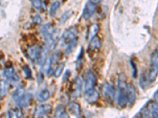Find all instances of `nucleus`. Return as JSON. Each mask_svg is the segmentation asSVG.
Wrapping results in <instances>:
<instances>
[{
    "label": "nucleus",
    "instance_id": "nucleus-1",
    "mask_svg": "<svg viewBox=\"0 0 158 118\" xmlns=\"http://www.w3.org/2000/svg\"><path fill=\"white\" fill-rule=\"evenodd\" d=\"M96 82H97V79H96V77L94 76V73L92 71L87 72V73L85 74V93L87 92V91L94 89L95 88Z\"/></svg>",
    "mask_w": 158,
    "mask_h": 118
},
{
    "label": "nucleus",
    "instance_id": "nucleus-2",
    "mask_svg": "<svg viewBox=\"0 0 158 118\" xmlns=\"http://www.w3.org/2000/svg\"><path fill=\"white\" fill-rule=\"evenodd\" d=\"M96 9H97V3L94 2V1H88L85 6L84 10H83L82 17L84 19L88 20L91 18L95 13Z\"/></svg>",
    "mask_w": 158,
    "mask_h": 118
},
{
    "label": "nucleus",
    "instance_id": "nucleus-3",
    "mask_svg": "<svg viewBox=\"0 0 158 118\" xmlns=\"http://www.w3.org/2000/svg\"><path fill=\"white\" fill-rule=\"evenodd\" d=\"M62 40H63V43L66 45L69 44V43H70L73 41L77 40V31L74 28L69 29L63 35Z\"/></svg>",
    "mask_w": 158,
    "mask_h": 118
},
{
    "label": "nucleus",
    "instance_id": "nucleus-4",
    "mask_svg": "<svg viewBox=\"0 0 158 118\" xmlns=\"http://www.w3.org/2000/svg\"><path fill=\"white\" fill-rule=\"evenodd\" d=\"M52 108L49 104H44V105H40L34 109V113L33 116L36 117H44L47 116L48 114L51 113Z\"/></svg>",
    "mask_w": 158,
    "mask_h": 118
},
{
    "label": "nucleus",
    "instance_id": "nucleus-5",
    "mask_svg": "<svg viewBox=\"0 0 158 118\" xmlns=\"http://www.w3.org/2000/svg\"><path fill=\"white\" fill-rule=\"evenodd\" d=\"M3 75L11 84H16L19 81V77L17 75L15 69L12 67L6 69L3 71Z\"/></svg>",
    "mask_w": 158,
    "mask_h": 118
},
{
    "label": "nucleus",
    "instance_id": "nucleus-6",
    "mask_svg": "<svg viewBox=\"0 0 158 118\" xmlns=\"http://www.w3.org/2000/svg\"><path fill=\"white\" fill-rule=\"evenodd\" d=\"M117 103L120 107H125L128 103L127 89H118L117 92Z\"/></svg>",
    "mask_w": 158,
    "mask_h": 118
},
{
    "label": "nucleus",
    "instance_id": "nucleus-7",
    "mask_svg": "<svg viewBox=\"0 0 158 118\" xmlns=\"http://www.w3.org/2000/svg\"><path fill=\"white\" fill-rule=\"evenodd\" d=\"M127 95L128 98V103L130 105H133L136 101V89L132 84H127Z\"/></svg>",
    "mask_w": 158,
    "mask_h": 118
},
{
    "label": "nucleus",
    "instance_id": "nucleus-8",
    "mask_svg": "<svg viewBox=\"0 0 158 118\" xmlns=\"http://www.w3.org/2000/svg\"><path fill=\"white\" fill-rule=\"evenodd\" d=\"M103 93L108 100H113L115 98V92L113 87L108 83H105L103 86Z\"/></svg>",
    "mask_w": 158,
    "mask_h": 118
},
{
    "label": "nucleus",
    "instance_id": "nucleus-9",
    "mask_svg": "<svg viewBox=\"0 0 158 118\" xmlns=\"http://www.w3.org/2000/svg\"><path fill=\"white\" fill-rule=\"evenodd\" d=\"M85 99L87 102L90 104H94L97 102L99 98V93L95 90V88L91 91H89L85 93Z\"/></svg>",
    "mask_w": 158,
    "mask_h": 118
},
{
    "label": "nucleus",
    "instance_id": "nucleus-10",
    "mask_svg": "<svg viewBox=\"0 0 158 118\" xmlns=\"http://www.w3.org/2000/svg\"><path fill=\"white\" fill-rule=\"evenodd\" d=\"M42 49L37 46V45H35L33 47H31L29 49V57L31 60L32 61H36L37 58L39 57L40 54V52H41Z\"/></svg>",
    "mask_w": 158,
    "mask_h": 118
},
{
    "label": "nucleus",
    "instance_id": "nucleus-11",
    "mask_svg": "<svg viewBox=\"0 0 158 118\" xmlns=\"http://www.w3.org/2000/svg\"><path fill=\"white\" fill-rule=\"evenodd\" d=\"M25 89L23 86H18L17 88V89L15 90V91L13 94V100L15 101V102L18 103L19 101L22 99L24 97V95H25Z\"/></svg>",
    "mask_w": 158,
    "mask_h": 118
},
{
    "label": "nucleus",
    "instance_id": "nucleus-12",
    "mask_svg": "<svg viewBox=\"0 0 158 118\" xmlns=\"http://www.w3.org/2000/svg\"><path fill=\"white\" fill-rule=\"evenodd\" d=\"M69 111L70 113H71L72 115H74L75 116H79L81 113V107H80V105L77 102H72L69 104V107H68Z\"/></svg>",
    "mask_w": 158,
    "mask_h": 118
},
{
    "label": "nucleus",
    "instance_id": "nucleus-13",
    "mask_svg": "<svg viewBox=\"0 0 158 118\" xmlns=\"http://www.w3.org/2000/svg\"><path fill=\"white\" fill-rule=\"evenodd\" d=\"M101 47V39L98 36H95L91 38L89 45V48L92 50H98Z\"/></svg>",
    "mask_w": 158,
    "mask_h": 118
},
{
    "label": "nucleus",
    "instance_id": "nucleus-14",
    "mask_svg": "<svg viewBox=\"0 0 158 118\" xmlns=\"http://www.w3.org/2000/svg\"><path fill=\"white\" fill-rule=\"evenodd\" d=\"M51 96L50 91L48 89H42L41 91H39V93L37 94V100L40 102H44L47 100H48L49 98Z\"/></svg>",
    "mask_w": 158,
    "mask_h": 118
},
{
    "label": "nucleus",
    "instance_id": "nucleus-15",
    "mask_svg": "<svg viewBox=\"0 0 158 118\" xmlns=\"http://www.w3.org/2000/svg\"><path fill=\"white\" fill-rule=\"evenodd\" d=\"M32 96L31 94H25L24 95L23 98L19 101L18 102V105H19L21 107H27V106H30L31 103H32Z\"/></svg>",
    "mask_w": 158,
    "mask_h": 118
},
{
    "label": "nucleus",
    "instance_id": "nucleus-16",
    "mask_svg": "<svg viewBox=\"0 0 158 118\" xmlns=\"http://www.w3.org/2000/svg\"><path fill=\"white\" fill-rule=\"evenodd\" d=\"M127 77L123 73H121L118 76V83H117V88L118 89H127Z\"/></svg>",
    "mask_w": 158,
    "mask_h": 118
},
{
    "label": "nucleus",
    "instance_id": "nucleus-17",
    "mask_svg": "<svg viewBox=\"0 0 158 118\" xmlns=\"http://www.w3.org/2000/svg\"><path fill=\"white\" fill-rule=\"evenodd\" d=\"M55 116H56V117H61V118L69 117L68 114H67L66 110H65V108L63 107L62 105H59V106H58L56 108Z\"/></svg>",
    "mask_w": 158,
    "mask_h": 118
},
{
    "label": "nucleus",
    "instance_id": "nucleus-18",
    "mask_svg": "<svg viewBox=\"0 0 158 118\" xmlns=\"http://www.w3.org/2000/svg\"><path fill=\"white\" fill-rule=\"evenodd\" d=\"M47 60V50L45 49H42L40 54L39 57L36 60V62L40 65H43Z\"/></svg>",
    "mask_w": 158,
    "mask_h": 118
},
{
    "label": "nucleus",
    "instance_id": "nucleus-19",
    "mask_svg": "<svg viewBox=\"0 0 158 118\" xmlns=\"http://www.w3.org/2000/svg\"><path fill=\"white\" fill-rule=\"evenodd\" d=\"M150 66L158 69V50H155L151 55Z\"/></svg>",
    "mask_w": 158,
    "mask_h": 118
},
{
    "label": "nucleus",
    "instance_id": "nucleus-20",
    "mask_svg": "<svg viewBox=\"0 0 158 118\" xmlns=\"http://www.w3.org/2000/svg\"><path fill=\"white\" fill-rule=\"evenodd\" d=\"M149 111L150 114L154 117H158V104L156 102L151 103L149 106Z\"/></svg>",
    "mask_w": 158,
    "mask_h": 118
},
{
    "label": "nucleus",
    "instance_id": "nucleus-21",
    "mask_svg": "<svg viewBox=\"0 0 158 118\" xmlns=\"http://www.w3.org/2000/svg\"><path fill=\"white\" fill-rule=\"evenodd\" d=\"M8 88H9V84L6 81H0V95H5L7 93Z\"/></svg>",
    "mask_w": 158,
    "mask_h": 118
},
{
    "label": "nucleus",
    "instance_id": "nucleus-22",
    "mask_svg": "<svg viewBox=\"0 0 158 118\" xmlns=\"http://www.w3.org/2000/svg\"><path fill=\"white\" fill-rule=\"evenodd\" d=\"M43 66H44V73H46V75L48 76L50 75V74L52 73V63H51L50 58L46 60L45 63L43 65Z\"/></svg>",
    "mask_w": 158,
    "mask_h": 118
},
{
    "label": "nucleus",
    "instance_id": "nucleus-23",
    "mask_svg": "<svg viewBox=\"0 0 158 118\" xmlns=\"http://www.w3.org/2000/svg\"><path fill=\"white\" fill-rule=\"evenodd\" d=\"M32 5L35 9L40 11L43 10L44 8V2L41 0H32Z\"/></svg>",
    "mask_w": 158,
    "mask_h": 118
},
{
    "label": "nucleus",
    "instance_id": "nucleus-24",
    "mask_svg": "<svg viewBox=\"0 0 158 118\" xmlns=\"http://www.w3.org/2000/svg\"><path fill=\"white\" fill-rule=\"evenodd\" d=\"M59 6H60V2H58V1H56L52 3L50 7V10H49V14H50L51 16H54L56 14V11L59 9Z\"/></svg>",
    "mask_w": 158,
    "mask_h": 118
},
{
    "label": "nucleus",
    "instance_id": "nucleus-25",
    "mask_svg": "<svg viewBox=\"0 0 158 118\" xmlns=\"http://www.w3.org/2000/svg\"><path fill=\"white\" fill-rule=\"evenodd\" d=\"M81 86H82V83H81V79L77 78L75 81V92H74L77 94V95H80L81 91Z\"/></svg>",
    "mask_w": 158,
    "mask_h": 118
},
{
    "label": "nucleus",
    "instance_id": "nucleus-26",
    "mask_svg": "<svg viewBox=\"0 0 158 118\" xmlns=\"http://www.w3.org/2000/svg\"><path fill=\"white\" fill-rule=\"evenodd\" d=\"M98 32H99V26H98V25H92L91 28H90V31H89L90 38L97 36V34L98 33Z\"/></svg>",
    "mask_w": 158,
    "mask_h": 118
},
{
    "label": "nucleus",
    "instance_id": "nucleus-27",
    "mask_svg": "<svg viewBox=\"0 0 158 118\" xmlns=\"http://www.w3.org/2000/svg\"><path fill=\"white\" fill-rule=\"evenodd\" d=\"M64 66H65L64 63H62V64L59 65V66L56 68V71H55V73H54V77H55L58 78L59 77H60V75H61L62 73H63V71Z\"/></svg>",
    "mask_w": 158,
    "mask_h": 118
},
{
    "label": "nucleus",
    "instance_id": "nucleus-28",
    "mask_svg": "<svg viewBox=\"0 0 158 118\" xmlns=\"http://www.w3.org/2000/svg\"><path fill=\"white\" fill-rule=\"evenodd\" d=\"M77 40H75V41H73L70 43H69V44H67V49H66V53H67V54H69L73 51V50H74V47H75L76 45H77Z\"/></svg>",
    "mask_w": 158,
    "mask_h": 118
},
{
    "label": "nucleus",
    "instance_id": "nucleus-29",
    "mask_svg": "<svg viewBox=\"0 0 158 118\" xmlns=\"http://www.w3.org/2000/svg\"><path fill=\"white\" fill-rule=\"evenodd\" d=\"M72 14H73V13H72L71 10H68L67 11V12H65L63 14V16L61 17V22H63V23H64L65 22H67V20H68L69 18H70Z\"/></svg>",
    "mask_w": 158,
    "mask_h": 118
},
{
    "label": "nucleus",
    "instance_id": "nucleus-30",
    "mask_svg": "<svg viewBox=\"0 0 158 118\" xmlns=\"http://www.w3.org/2000/svg\"><path fill=\"white\" fill-rule=\"evenodd\" d=\"M130 64H131V67H132V69H133V73H132V75H133V77H134V78H136L137 73H138V70H137L136 64H135V63L132 60H131V61H130Z\"/></svg>",
    "mask_w": 158,
    "mask_h": 118
},
{
    "label": "nucleus",
    "instance_id": "nucleus-31",
    "mask_svg": "<svg viewBox=\"0 0 158 118\" xmlns=\"http://www.w3.org/2000/svg\"><path fill=\"white\" fill-rule=\"evenodd\" d=\"M24 73H25V76H26V77H27V78L32 79V71H31V69L29 67L25 66V68H24Z\"/></svg>",
    "mask_w": 158,
    "mask_h": 118
},
{
    "label": "nucleus",
    "instance_id": "nucleus-32",
    "mask_svg": "<svg viewBox=\"0 0 158 118\" xmlns=\"http://www.w3.org/2000/svg\"><path fill=\"white\" fill-rule=\"evenodd\" d=\"M32 21H33V22H34L35 24H37V25L41 24V22H42L41 18H40V16H38V15H36V16L33 17V18H32Z\"/></svg>",
    "mask_w": 158,
    "mask_h": 118
},
{
    "label": "nucleus",
    "instance_id": "nucleus-33",
    "mask_svg": "<svg viewBox=\"0 0 158 118\" xmlns=\"http://www.w3.org/2000/svg\"><path fill=\"white\" fill-rule=\"evenodd\" d=\"M7 115L9 117H17L16 112H15V109H10V110H8Z\"/></svg>",
    "mask_w": 158,
    "mask_h": 118
},
{
    "label": "nucleus",
    "instance_id": "nucleus-34",
    "mask_svg": "<svg viewBox=\"0 0 158 118\" xmlns=\"http://www.w3.org/2000/svg\"><path fill=\"white\" fill-rule=\"evenodd\" d=\"M70 72L69 71V70H67V72H66V74H65L64 77H63V81H66V78H67V80L68 79V77H70Z\"/></svg>",
    "mask_w": 158,
    "mask_h": 118
},
{
    "label": "nucleus",
    "instance_id": "nucleus-35",
    "mask_svg": "<svg viewBox=\"0 0 158 118\" xmlns=\"http://www.w3.org/2000/svg\"><path fill=\"white\" fill-rule=\"evenodd\" d=\"M153 98H154V101L156 103L158 104V91H156V93L154 94V96H153Z\"/></svg>",
    "mask_w": 158,
    "mask_h": 118
},
{
    "label": "nucleus",
    "instance_id": "nucleus-36",
    "mask_svg": "<svg viewBox=\"0 0 158 118\" xmlns=\"http://www.w3.org/2000/svg\"><path fill=\"white\" fill-rule=\"evenodd\" d=\"M0 101H1V95H0Z\"/></svg>",
    "mask_w": 158,
    "mask_h": 118
}]
</instances>
